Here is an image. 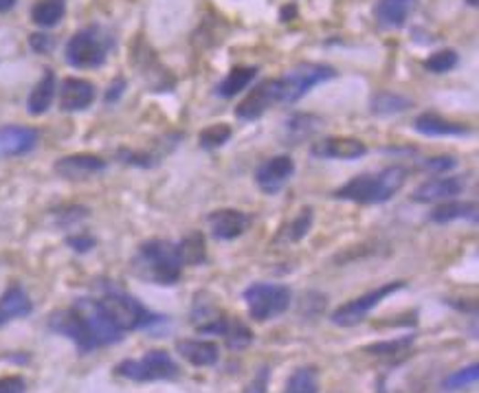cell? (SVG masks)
Segmentation results:
<instances>
[{"instance_id": "obj_34", "label": "cell", "mask_w": 479, "mask_h": 393, "mask_svg": "<svg viewBox=\"0 0 479 393\" xmlns=\"http://www.w3.org/2000/svg\"><path fill=\"white\" fill-rule=\"evenodd\" d=\"M477 378H479V367H477V363H473V365H468V367L451 374L449 378L442 382V387H444V391H460V389H466V387L475 385Z\"/></svg>"}, {"instance_id": "obj_4", "label": "cell", "mask_w": 479, "mask_h": 393, "mask_svg": "<svg viewBox=\"0 0 479 393\" xmlns=\"http://www.w3.org/2000/svg\"><path fill=\"white\" fill-rule=\"evenodd\" d=\"M114 48L112 36L100 25H90L70 36L64 58L73 69H100Z\"/></svg>"}, {"instance_id": "obj_45", "label": "cell", "mask_w": 479, "mask_h": 393, "mask_svg": "<svg viewBox=\"0 0 479 393\" xmlns=\"http://www.w3.org/2000/svg\"><path fill=\"white\" fill-rule=\"evenodd\" d=\"M466 5H468V7H477L479 0H466Z\"/></svg>"}, {"instance_id": "obj_9", "label": "cell", "mask_w": 479, "mask_h": 393, "mask_svg": "<svg viewBox=\"0 0 479 393\" xmlns=\"http://www.w3.org/2000/svg\"><path fill=\"white\" fill-rule=\"evenodd\" d=\"M48 330L56 332V335L70 338L81 354L95 352L97 349L89 325H86V321H84V316H81L78 310L73 308V305L67 310H58V313H53L51 316H48Z\"/></svg>"}, {"instance_id": "obj_3", "label": "cell", "mask_w": 479, "mask_h": 393, "mask_svg": "<svg viewBox=\"0 0 479 393\" xmlns=\"http://www.w3.org/2000/svg\"><path fill=\"white\" fill-rule=\"evenodd\" d=\"M97 303H100L101 313L106 314V319L111 321L122 335L134 330H144V327H150L163 321V316L150 313L139 299L130 297L128 292L119 291V288H108V291L97 299Z\"/></svg>"}, {"instance_id": "obj_44", "label": "cell", "mask_w": 479, "mask_h": 393, "mask_svg": "<svg viewBox=\"0 0 479 393\" xmlns=\"http://www.w3.org/2000/svg\"><path fill=\"white\" fill-rule=\"evenodd\" d=\"M18 3V0H0V14L9 12V9H14V5Z\"/></svg>"}, {"instance_id": "obj_27", "label": "cell", "mask_w": 479, "mask_h": 393, "mask_svg": "<svg viewBox=\"0 0 479 393\" xmlns=\"http://www.w3.org/2000/svg\"><path fill=\"white\" fill-rule=\"evenodd\" d=\"M255 75H258V69H255V67L231 69V70H229L227 78L222 80L220 84H218V95L225 97V100H229V97H236L238 92H242L249 84H251Z\"/></svg>"}, {"instance_id": "obj_13", "label": "cell", "mask_w": 479, "mask_h": 393, "mask_svg": "<svg viewBox=\"0 0 479 393\" xmlns=\"http://www.w3.org/2000/svg\"><path fill=\"white\" fill-rule=\"evenodd\" d=\"M134 67H137L141 78L154 92H167L174 89V78L170 70L163 67L159 58L150 51V47L141 45V42L137 45V51H134Z\"/></svg>"}, {"instance_id": "obj_28", "label": "cell", "mask_w": 479, "mask_h": 393, "mask_svg": "<svg viewBox=\"0 0 479 393\" xmlns=\"http://www.w3.org/2000/svg\"><path fill=\"white\" fill-rule=\"evenodd\" d=\"M67 14V0H40L31 9V20L42 29L56 27Z\"/></svg>"}, {"instance_id": "obj_38", "label": "cell", "mask_w": 479, "mask_h": 393, "mask_svg": "<svg viewBox=\"0 0 479 393\" xmlns=\"http://www.w3.org/2000/svg\"><path fill=\"white\" fill-rule=\"evenodd\" d=\"M269 378H271V367L269 365H262L258 374H255V378L251 380V385L247 387V391L244 393H266L269 391Z\"/></svg>"}, {"instance_id": "obj_39", "label": "cell", "mask_w": 479, "mask_h": 393, "mask_svg": "<svg viewBox=\"0 0 479 393\" xmlns=\"http://www.w3.org/2000/svg\"><path fill=\"white\" fill-rule=\"evenodd\" d=\"M27 382L23 376H5L0 378V393H25Z\"/></svg>"}, {"instance_id": "obj_25", "label": "cell", "mask_w": 479, "mask_h": 393, "mask_svg": "<svg viewBox=\"0 0 479 393\" xmlns=\"http://www.w3.org/2000/svg\"><path fill=\"white\" fill-rule=\"evenodd\" d=\"M324 125V119L317 114H293L284 123V141L291 145H299L308 141L310 136L317 134Z\"/></svg>"}, {"instance_id": "obj_20", "label": "cell", "mask_w": 479, "mask_h": 393, "mask_svg": "<svg viewBox=\"0 0 479 393\" xmlns=\"http://www.w3.org/2000/svg\"><path fill=\"white\" fill-rule=\"evenodd\" d=\"M466 189L464 178L460 176H446V178H433L422 183L420 187L413 191V200L416 203H438V200L455 198Z\"/></svg>"}, {"instance_id": "obj_8", "label": "cell", "mask_w": 479, "mask_h": 393, "mask_svg": "<svg viewBox=\"0 0 479 393\" xmlns=\"http://www.w3.org/2000/svg\"><path fill=\"white\" fill-rule=\"evenodd\" d=\"M400 288H405V281L385 283V286H378V288H374V291L366 292L363 297L352 299V302L343 303L341 308H336L335 313H332V316H330L332 324L341 325V327L358 325L369 313H372L374 308H377L380 302H383V299H388L389 294L399 292Z\"/></svg>"}, {"instance_id": "obj_41", "label": "cell", "mask_w": 479, "mask_h": 393, "mask_svg": "<svg viewBox=\"0 0 479 393\" xmlns=\"http://www.w3.org/2000/svg\"><path fill=\"white\" fill-rule=\"evenodd\" d=\"M29 45L36 53H48L53 47H56V40L47 34H34L29 37Z\"/></svg>"}, {"instance_id": "obj_29", "label": "cell", "mask_w": 479, "mask_h": 393, "mask_svg": "<svg viewBox=\"0 0 479 393\" xmlns=\"http://www.w3.org/2000/svg\"><path fill=\"white\" fill-rule=\"evenodd\" d=\"M475 216H477L475 203H460V200H451V203L435 207V209L431 211V216H429V220L438 222V225H446V222L464 220V218L475 220Z\"/></svg>"}, {"instance_id": "obj_12", "label": "cell", "mask_w": 479, "mask_h": 393, "mask_svg": "<svg viewBox=\"0 0 479 393\" xmlns=\"http://www.w3.org/2000/svg\"><path fill=\"white\" fill-rule=\"evenodd\" d=\"M196 327H198V332H203V335L222 336L227 341V347L236 349V352H240V349H247L255 338L253 332L249 330L242 321L229 319V316H222V314H218L214 316V319L205 321V324H200Z\"/></svg>"}, {"instance_id": "obj_1", "label": "cell", "mask_w": 479, "mask_h": 393, "mask_svg": "<svg viewBox=\"0 0 479 393\" xmlns=\"http://www.w3.org/2000/svg\"><path fill=\"white\" fill-rule=\"evenodd\" d=\"M183 266L178 244L170 242V239H150V242L141 244L130 269L139 280L159 283V286H172L181 280Z\"/></svg>"}, {"instance_id": "obj_16", "label": "cell", "mask_w": 479, "mask_h": 393, "mask_svg": "<svg viewBox=\"0 0 479 393\" xmlns=\"http://www.w3.org/2000/svg\"><path fill=\"white\" fill-rule=\"evenodd\" d=\"M95 84L89 80L69 78L59 86V111L64 112H80L86 111L95 101Z\"/></svg>"}, {"instance_id": "obj_26", "label": "cell", "mask_w": 479, "mask_h": 393, "mask_svg": "<svg viewBox=\"0 0 479 393\" xmlns=\"http://www.w3.org/2000/svg\"><path fill=\"white\" fill-rule=\"evenodd\" d=\"M413 12V0H378L377 18L383 27L400 29Z\"/></svg>"}, {"instance_id": "obj_35", "label": "cell", "mask_w": 479, "mask_h": 393, "mask_svg": "<svg viewBox=\"0 0 479 393\" xmlns=\"http://www.w3.org/2000/svg\"><path fill=\"white\" fill-rule=\"evenodd\" d=\"M229 139H231V128H229L227 123H220L205 128L198 136V143L200 147H205V150H216V147L225 145Z\"/></svg>"}, {"instance_id": "obj_40", "label": "cell", "mask_w": 479, "mask_h": 393, "mask_svg": "<svg viewBox=\"0 0 479 393\" xmlns=\"http://www.w3.org/2000/svg\"><path fill=\"white\" fill-rule=\"evenodd\" d=\"M67 244L70 249L78 250V253H89V250L95 247V238L86 236V233H80V236L67 238Z\"/></svg>"}, {"instance_id": "obj_23", "label": "cell", "mask_w": 479, "mask_h": 393, "mask_svg": "<svg viewBox=\"0 0 479 393\" xmlns=\"http://www.w3.org/2000/svg\"><path fill=\"white\" fill-rule=\"evenodd\" d=\"M413 128H416V133L427 136H466L471 133L468 125L446 122L444 117H440V114L435 112H422L420 117H416V122H413Z\"/></svg>"}, {"instance_id": "obj_37", "label": "cell", "mask_w": 479, "mask_h": 393, "mask_svg": "<svg viewBox=\"0 0 479 393\" xmlns=\"http://www.w3.org/2000/svg\"><path fill=\"white\" fill-rule=\"evenodd\" d=\"M310 225H313V209H303L302 214L295 218V222L291 225V239L293 242H297V239H302L306 233L310 231Z\"/></svg>"}, {"instance_id": "obj_7", "label": "cell", "mask_w": 479, "mask_h": 393, "mask_svg": "<svg viewBox=\"0 0 479 393\" xmlns=\"http://www.w3.org/2000/svg\"><path fill=\"white\" fill-rule=\"evenodd\" d=\"M244 302L251 319L264 324L286 313L291 305V291L282 283H253L244 291Z\"/></svg>"}, {"instance_id": "obj_36", "label": "cell", "mask_w": 479, "mask_h": 393, "mask_svg": "<svg viewBox=\"0 0 479 393\" xmlns=\"http://www.w3.org/2000/svg\"><path fill=\"white\" fill-rule=\"evenodd\" d=\"M457 53L453 48H442V51H435L433 56H429L427 62H424V69L431 70V73H449L457 67Z\"/></svg>"}, {"instance_id": "obj_24", "label": "cell", "mask_w": 479, "mask_h": 393, "mask_svg": "<svg viewBox=\"0 0 479 393\" xmlns=\"http://www.w3.org/2000/svg\"><path fill=\"white\" fill-rule=\"evenodd\" d=\"M56 92H58V80H56V73H53L51 69L45 70V75H42V80L37 81L34 86V90H31L29 100H27V111L29 114H45L48 108H51L53 100H56Z\"/></svg>"}, {"instance_id": "obj_30", "label": "cell", "mask_w": 479, "mask_h": 393, "mask_svg": "<svg viewBox=\"0 0 479 393\" xmlns=\"http://www.w3.org/2000/svg\"><path fill=\"white\" fill-rule=\"evenodd\" d=\"M413 101L410 97L400 95V92H377L369 101V108H372L374 114H380V117H388V114H399L405 112L407 108H411Z\"/></svg>"}, {"instance_id": "obj_43", "label": "cell", "mask_w": 479, "mask_h": 393, "mask_svg": "<svg viewBox=\"0 0 479 393\" xmlns=\"http://www.w3.org/2000/svg\"><path fill=\"white\" fill-rule=\"evenodd\" d=\"M123 90H126V80H123V78L114 80L112 86H111V89H108V92H106V101H108V103L117 101L119 97L123 95Z\"/></svg>"}, {"instance_id": "obj_22", "label": "cell", "mask_w": 479, "mask_h": 393, "mask_svg": "<svg viewBox=\"0 0 479 393\" xmlns=\"http://www.w3.org/2000/svg\"><path fill=\"white\" fill-rule=\"evenodd\" d=\"M31 313H34V303L23 286L7 288V292L0 297V327L12 319H25Z\"/></svg>"}, {"instance_id": "obj_2", "label": "cell", "mask_w": 479, "mask_h": 393, "mask_svg": "<svg viewBox=\"0 0 479 393\" xmlns=\"http://www.w3.org/2000/svg\"><path fill=\"white\" fill-rule=\"evenodd\" d=\"M407 180V169L400 165L388 167L378 174H361L352 178L350 183L343 185L335 191L339 200H350L358 205H380L388 203L394 194H399Z\"/></svg>"}, {"instance_id": "obj_42", "label": "cell", "mask_w": 479, "mask_h": 393, "mask_svg": "<svg viewBox=\"0 0 479 393\" xmlns=\"http://www.w3.org/2000/svg\"><path fill=\"white\" fill-rule=\"evenodd\" d=\"M457 161L453 156H438L427 161V169H433V172H449V169H453Z\"/></svg>"}, {"instance_id": "obj_21", "label": "cell", "mask_w": 479, "mask_h": 393, "mask_svg": "<svg viewBox=\"0 0 479 393\" xmlns=\"http://www.w3.org/2000/svg\"><path fill=\"white\" fill-rule=\"evenodd\" d=\"M176 352L194 367H211L220 360V347L214 341H196V338H185L176 343Z\"/></svg>"}, {"instance_id": "obj_10", "label": "cell", "mask_w": 479, "mask_h": 393, "mask_svg": "<svg viewBox=\"0 0 479 393\" xmlns=\"http://www.w3.org/2000/svg\"><path fill=\"white\" fill-rule=\"evenodd\" d=\"M73 308L78 310L81 316H84V321H86V325H89L92 341H95L97 349L106 347V345H114V343H119L123 338L122 332H119L117 327H114L111 321L106 319V314L101 313L97 299L81 297L73 303Z\"/></svg>"}, {"instance_id": "obj_5", "label": "cell", "mask_w": 479, "mask_h": 393, "mask_svg": "<svg viewBox=\"0 0 479 393\" xmlns=\"http://www.w3.org/2000/svg\"><path fill=\"white\" fill-rule=\"evenodd\" d=\"M114 374L133 382H156V380H176L181 369L165 349H150L141 358L122 360L114 367Z\"/></svg>"}, {"instance_id": "obj_14", "label": "cell", "mask_w": 479, "mask_h": 393, "mask_svg": "<svg viewBox=\"0 0 479 393\" xmlns=\"http://www.w3.org/2000/svg\"><path fill=\"white\" fill-rule=\"evenodd\" d=\"M295 174V163L291 156H275L255 169V183L264 194H277Z\"/></svg>"}, {"instance_id": "obj_11", "label": "cell", "mask_w": 479, "mask_h": 393, "mask_svg": "<svg viewBox=\"0 0 479 393\" xmlns=\"http://www.w3.org/2000/svg\"><path fill=\"white\" fill-rule=\"evenodd\" d=\"M277 103H280V86H277V80H264L238 103L236 114L242 122H253V119H260L266 111L277 106Z\"/></svg>"}, {"instance_id": "obj_15", "label": "cell", "mask_w": 479, "mask_h": 393, "mask_svg": "<svg viewBox=\"0 0 479 393\" xmlns=\"http://www.w3.org/2000/svg\"><path fill=\"white\" fill-rule=\"evenodd\" d=\"M207 222H209V228L216 239H225V242H229V239H236L242 236V233L251 227L253 220L251 216L244 214V211L218 209L214 214H209Z\"/></svg>"}, {"instance_id": "obj_17", "label": "cell", "mask_w": 479, "mask_h": 393, "mask_svg": "<svg viewBox=\"0 0 479 393\" xmlns=\"http://www.w3.org/2000/svg\"><path fill=\"white\" fill-rule=\"evenodd\" d=\"M313 154L317 158H339V161H354L367 154V145L352 136H328L313 145Z\"/></svg>"}, {"instance_id": "obj_31", "label": "cell", "mask_w": 479, "mask_h": 393, "mask_svg": "<svg viewBox=\"0 0 479 393\" xmlns=\"http://www.w3.org/2000/svg\"><path fill=\"white\" fill-rule=\"evenodd\" d=\"M284 393H319V371L313 365L295 369L286 382Z\"/></svg>"}, {"instance_id": "obj_33", "label": "cell", "mask_w": 479, "mask_h": 393, "mask_svg": "<svg viewBox=\"0 0 479 393\" xmlns=\"http://www.w3.org/2000/svg\"><path fill=\"white\" fill-rule=\"evenodd\" d=\"M410 347H413V336H402V338H396V341H385V343H377V345H369L366 352L380 358H394V356H405V354L410 352Z\"/></svg>"}, {"instance_id": "obj_6", "label": "cell", "mask_w": 479, "mask_h": 393, "mask_svg": "<svg viewBox=\"0 0 479 393\" xmlns=\"http://www.w3.org/2000/svg\"><path fill=\"white\" fill-rule=\"evenodd\" d=\"M332 78H336V70L328 64H297L295 69L277 78L280 103H297L303 95Z\"/></svg>"}, {"instance_id": "obj_19", "label": "cell", "mask_w": 479, "mask_h": 393, "mask_svg": "<svg viewBox=\"0 0 479 393\" xmlns=\"http://www.w3.org/2000/svg\"><path fill=\"white\" fill-rule=\"evenodd\" d=\"M36 128H27V125H7L0 128V156H20L31 152L37 145Z\"/></svg>"}, {"instance_id": "obj_18", "label": "cell", "mask_w": 479, "mask_h": 393, "mask_svg": "<svg viewBox=\"0 0 479 393\" xmlns=\"http://www.w3.org/2000/svg\"><path fill=\"white\" fill-rule=\"evenodd\" d=\"M106 169V161L95 154H70L56 163V174L67 180H86Z\"/></svg>"}, {"instance_id": "obj_32", "label": "cell", "mask_w": 479, "mask_h": 393, "mask_svg": "<svg viewBox=\"0 0 479 393\" xmlns=\"http://www.w3.org/2000/svg\"><path fill=\"white\" fill-rule=\"evenodd\" d=\"M178 250H181L183 264H189V266L203 264V261L207 260V247H205L203 233H198V231L189 233L187 238H183L181 242H178Z\"/></svg>"}]
</instances>
